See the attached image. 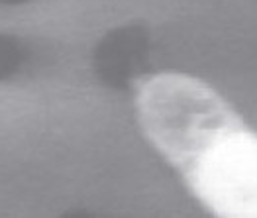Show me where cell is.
I'll use <instances>...</instances> for the list:
<instances>
[{"label": "cell", "instance_id": "6da1fadb", "mask_svg": "<svg viewBox=\"0 0 257 218\" xmlns=\"http://www.w3.org/2000/svg\"><path fill=\"white\" fill-rule=\"evenodd\" d=\"M144 134L220 218H257V134L214 88L181 75L136 81Z\"/></svg>", "mask_w": 257, "mask_h": 218}, {"label": "cell", "instance_id": "7a4b0ae2", "mask_svg": "<svg viewBox=\"0 0 257 218\" xmlns=\"http://www.w3.org/2000/svg\"><path fill=\"white\" fill-rule=\"evenodd\" d=\"M24 63V45L18 38L0 34V81L10 79Z\"/></svg>", "mask_w": 257, "mask_h": 218}, {"label": "cell", "instance_id": "3957f363", "mask_svg": "<svg viewBox=\"0 0 257 218\" xmlns=\"http://www.w3.org/2000/svg\"><path fill=\"white\" fill-rule=\"evenodd\" d=\"M26 0H0V4H22Z\"/></svg>", "mask_w": 257, "mask_h": 218}]
</instances>
